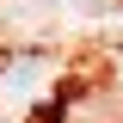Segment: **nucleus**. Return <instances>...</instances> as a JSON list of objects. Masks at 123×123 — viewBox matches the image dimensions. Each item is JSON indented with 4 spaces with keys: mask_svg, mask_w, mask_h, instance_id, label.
<instances>
[{
    "mask_svg": "<svg viewBox=\"0 0 123 123\" xmlns=\"http://www.w3.org/2000/svg\"><path fill=\"white\" fill-rule=\"evenodd\" d=\"M0 80L18 86V92H43L49 86V55H12L6 68H0Z\"/></svg>",
    "mask_w": 123,
    "mask_h": 123,
    "instance_id": "f257e3e1",
    "label": "nucleus"
},
{
    "mask_svg": "<svg viewBox=\"0 0 123 123\" xmlns=\"http://www.w3.org/2000/svg\"><path fill=\"white\" fill-rule=\"evenodd\" d=\"M68 111V123H123V98L117 92H92V98H74Z\"/></svg>",
    "mask_w": 123,
    "mask_h": 123,
    "instance_id": "f03ea898",
    "label": "nucleus"
}]
</instances>
